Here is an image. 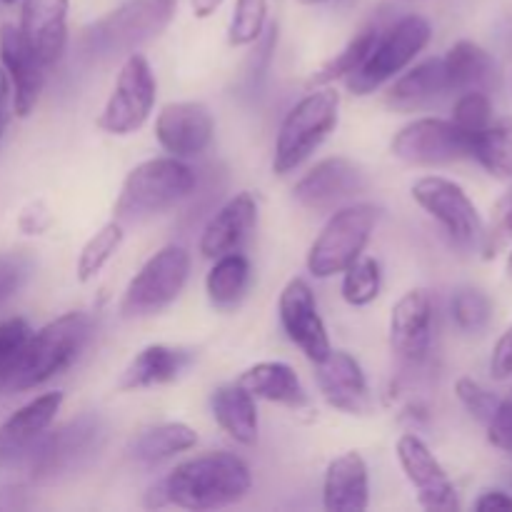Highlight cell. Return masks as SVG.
<instances>
[{
    "instance_id": "7a4b0ae2",
    "label": "cell",
    "mask_w": 512,
    "mask_h": 512,
    "mask_svg": "<svg viewBox=\"0 0 512 512\" xmlns=\"http://www.w3.org/2000/svg\"><path fill=\"white\" fill-rule=\"evenodd\" d=\"M195 190V173L180 158H153L135 165L115 200L118 223H140L175 208Z\"/></svg>"
},
{
    "instance_id": "f1b7e54d",
    "label": "cell",
    "mask_w": 512,
    "mask_h": 512,
    "mask_svg": "<svg viewBox=\"0 0 512 512\" xmlns=\"http://www.w3.org/2000/svg\"><path fill=\"white\" fill-rule=\"evenodd\" d=\"M250 285V260L240 250L225 253L213 260L208 278H205V290L208 300L218 310H233L240 300L245 298V290Z\"/></svg>"
},
{
    "instance_id": "816d5d0a",
    "label": "cell",
    "mask_w": 512,
    "mask_h": 512,
    "mask_svg": "<svg viewBox=\"0 0 512 512\" xmlns=\"http://www.w3.org/2000/svg\"><path fill=\"white\" fill-rule=\"evenodd\" d=\"M3 3H8V5H13V3H18V0H3Z\"/></svg>"
},
{
    "instance_id": "74e56055",
    "label": "cell",
    "mask_w": 512,
    "mask_h": 512,
    "mask_svg": "<svg viewBox=\"0 0 512 512\" xmlns=\"http://www.w3.org/2000/svg\"><path fill=\"white\" fill-rule=\"evenodd\" d=\"M35 268V260L28 250H8L0 253V308L8 305L25 283L30 280Z\"/></svg>"
},
{
    "instance_id": "d6986e66",
    "label": "cell",
    "mask_w": 512,
    "mask_h": 512,
    "mask_svg": "<svg viewBox=\"0 0 512 512\" xmlns=\"http://www.w3.org/2000/svg\"><path fill=\"white\" fill-rule=\"evenodd\" d=\"M60 405H63V393L38 395L0 425V468H10L28 458L30 450L55 423Z\"/></svg>"
},
{
    "instance_id": "30bf717a",
    "label": "cell",
    "mask_w": 512,
    "mask_h": 512,
    "mask_svg": "<svg viewBox=\"0 0 512 512\" xmlns=\"http://www.w3.org/2000/svg\"><path fill=\"white\" fill-rule=\"evenodd\" d=\"M158 83L148 58L140 53L125 55L118 80L98 118V128L108 135H130L145 125L155 108Z\"/></svg>"
},
{
    "instance_id": "f35d334b",
    "label": "cell",
    "mask_w": 512,
    "mask_h": 512,
    "mask_svg": "<svg viewBox=\"0 0 512 512\" xmlns=\"http://www.w3.org/2000/svg\"><path fill=\"white\" fill-rule=\"evenodd\" d=\"M450 120L468 135L488 128V125L493 123V103H490V95L480 93V90L460 93L458 103H455L453 108V118Z\"/></svg>"
},
{
    "instance_id": "83f0119b",
    "label": "cell",
    "mask_w": 512,
    "mask_h": 512,
    "mask_svg": "<svg viewBox=\"0 0 512 512\" xmlns=\"http://www.w3.org/2000/svg\"><path fill=\"white\" fill-rule=\"evenodd\" d=\"M210 410H213L215 423L228 433L238 445L258 443V408H255V398L238 383L220 385L210 395Z\"/></svg>"
},
{
    "instance_id": "b9f144b4",
    "label": "cell",
    "mask_w": 512,
    "mask_h": 512,
    "mask_svg": "<svg viewBox=\"0 0 512 512\" xmlns=\"http://www.w3.org/2000/svg\"><path fill=\"white\" fill-rule=\"evenodd\" d=\"M488 438L495 448H500L503 453L512 455V390L505 400H500L498 413L493 415L488 425Z\"/></svg>"
},
{
    "instance_id": "836d02e7",
    "label": "cell",
    "mask_w": 512,
    "mask_h": 512,
    "mask_svg": "<svg viewBox=\"0 0 512 512\" xmlns=\"http://www.w3.org/2000/svg\"><path fill=\"white\" fill-rule=\"evenodd\" d=\"M380 285H383V273L375 258L360 255L353 265L343 270V298L353 308H365L373 303L380 295Z\"/></svg>"
},
{
    "instance_id": "f907efd6",
    "label": "cell",
    "mask_w": 512,
    "mask_h": 512,
    "mask_svg": "<svg viewBox=\"0 0 512 512\" xmlns=\"http://www.w3.org/2000/svg\"><path fill=\"white\" fill-rule=\"evenodd\" d=\"M508 273H510V278H512V253H510V258H508Z\"/></svg>"
},
{
    "instance_id": "8fae6325",
    "label": "cell",
    "mask_w": 512,
    "mask_h": 512,
    "mask_svg": "<svg viewBox=\"0 0 512 512\" xmlns=\"http://www.w3.org/2000/svg\"><path fill=\"white\" fill-rule=\"evenodd\" d=\"M413 200L443 225L448 238L458 248H478L483 243V218L470 200V195L458 183L440 175H425L415 180Z\"/></svg>"
},
{
    "instance_id": "7c38bea8",
    "label": "cell",
    "mask_w": 512,
    "mask_h": 512,
    "mask_svg": "<svg viewBox=\"0 0 512 512\" xmlns=\"http://www.w3.org/2000/svg\"><path fill=\"white\" fill-rule=\"evenodd\" d=\"M390 150L415 168H440L470 158V135L453 120L418 118L395 133Z\"/></svg>"
},
{
    "instance_id": "9a60e30c",
    "label": "cell",
    "mask_w": 512,
    "mask_h": 512,
    "mask_svg": "<svg viewBox=\"0 0 512 512\" xmlns=\"http://www.w3.org/2000/svg\"><path fill=\"white\" fill-rule=\"evenodd\" d=\"M215 135V118L208 105L185 100L168 103L155 120V138L160 148L180 160L198 158L210 148Z\"/></svg>"
},
{
    "instance_id": "2e32d148",
    "label": "cell",
    "mask_w": 512,
    "mask_h": 512,
    "mask_svg": "<svg viewBox=\"0 0 512 512\" xmlns=\"http://www.w3.org/2000/svg\"><path fill=\"white\" fill-rule=\"evenodd\" d=\"M398 460L405 478L410 480V485L418 493V503L425 510L453 512L460 508L458 490H455L453 480L448 478L445 468L435 458L433 450L425 445V440H420L413 433H405L398 440Z\"/></svg>"
},
{
    "instance_id": "1f68e13d",
    "label": "cell",
    "mask_w": 512,
    "mask_h": 512,
    "mask_svg": "<svg viewBox=\"0 0 512 512\" xmlns=\"http://www.w3.org/2000/svg\"><path fill=\"white\" fill-rule=\"evenodd\" d=\"M378 35H380L378 25H368V28L360 30V33L355 35V38L350 40V43L345 45L338 55H333V58H330L328 63H325L323 68H320L318 73L310 78V83L318 88V85H330V83H335V80L353 75L355 70L365 63V58H368L370 50H373Z\"/></svg>"
},
{
    "instance_id": "d4e9b609",
    "label": "cell",
    "mask_w": 512,
    "mask_h": 512,
    "mask_svg": "<svg viewBox=\"0 0 512 512\" xmlns=\"http://www.w3.org/2000/svg\"><path fill=\"white\" fill-rule=\"evenodd\" d=\"M193 363V353L173 345H148L140 350L120 378L118 390H145L178 380Z\"/></svg>"
},
{
    "instance_id": "52a82bcc",
    "label": "cell",
    "mask_w": 512,
    "mask_h": 512,
    "mask_svg": "<svg viewBox=\"0 0 512 512\" xmlns=\"http://www.w3.org/2000/svg\"><path fill=\"white\" fill-rule=\"evenodd\" d=\"M430 38L433 28L423 15H405L378 35L365 63L345 78V85L353 95L375 93L410 68V63L428 48Z\"/></svg>"
},
{
    "instance_id": "484cf974",
    "label": "cell",
    "mask_w": 512,
    "mask_h": 512,
    "mask_svg": "<svg viewBox=\"0 0 512 512\" xmlns=\"http://www.w3.org/2000/svg\"><path fill=\"white\" fill-rule=\"evenodd\" d=\"M445 78H448L450 93H490L493 85L498 83V65L493 55L485 48H480L473 40H458L453 48L445 53Z\"/></svg>"
},
{
    "instance_id": "44dd1931",
    "label": "cell",
    "mask_w": 512,
    "mask_h": 512,
    "mask_svg": "<svg viewBox=\"0 0 512 512\" xmlns=\"http://www.w3.org/2000/svg\"><path fill=\"white\" fill-rule=\"evenodd\" d=\"M70 0H23L20 33L45 68L58 63L68 45Z\"/></svg>"
},
{
    "instance_id": "7bdbcfd3",
    "label": "cell",
    "mask_w": 512,
    "mask_h": 512,
    "mask_svg": "<svg viewBox=\"0 0 512 512\" xmlns=\"http://www.w3.org/2000/svg\"><path fill=\"white\" fill-rule=\"evenodd\" d=\"M490 375L495 380L512 378V325L495 343L493 358H490Z\"/></svg>"
},
{
    "instance_id": "d590c367",
    "label": "cell",
    "mask_w": 512,
    "mask_h": 512,
    "mask_svg": "<svg viewBox=\"0 0 512 512\" xmlns=\"http://www.w3.org/2000/svg\"><path fill=\"white\" fill-rule=\"evenodd\" d=\"M450 315L463 333H480L488 328L493 303L478 288H460L450 300Z\"/></svg>"
},
{
    "instance_id": "603a6c76",
    "label": "cell",
    "mask_w": 512,
    "mask_h": 512,
    "mask_svg": "<svg viewBox=\"0 0 512 512\" xmlns=\"http://www.w3.org/2000/svg\"><path fill=\"white\" fill-rule=\"evenodd\" d=\"M323 505L328 512H363L370 505L368 465L360 453H345L325 470Z\"/></svg>"
},
{
    "instance_id": "e0dca14e",
    "label": "cell",
    "mask_w": 512,
    "mask_h": 512,
    "mask_svg": "<svg viewBox=\"0 0 512 512\" xmlns=\"http://www.w3.org/2000/svg\"><path fill=\"white\" fill-rule=\"evenodd\" d=\"M390 348L410 368L428 360L433 348V300L428 290H408L390 315Z\"/></svg>"
},
{
    "instance_id": "4fadbf2b",
    "label": "cell",
    "mask_w": 512,
    "mask_h": 512,
    "mask_svg": "<svg viewBox=\"0 0 512 512\" xmlns=\"http://www.w3.org/2000/svg\"><path fill=\"white\" fill-rule=\"evenodd\" d=\"M368 190V175L348 158H325L295 183L293 198L313 213H333Z\"/></svg>"
},
{
    "instance_id": "5bb4252c",
    "label": "cell",
    "mask_w": 512,
    "mask_h": 512,
    "mask_svg": "<svg viewBox=\"0 0 512 512\" xmlns=\"http://www.w3.org/2000/svg\"><path fill=\"white\" fill-rule=\"evenodd\" d=\"M278 313L288 340L300 348L310 363H320L333 350L313 290L303 278H293L285 285L278 300Z\"/></svg>"
},
{
    "instance_id": "7402d4cb",
    "label": "cell",
    "mask_w": 512,
    "mask_h": 512,
    "mask_svg": "<svg viewBox=\"0 0 512 512\" xmlns=\"http://www.w3.org/2000/svg\"><path fill=\"white\" fill-rule=\"evenodd\" d=\"M255 225H258V200L253 198V193L243 190L208 220L200 235V253L208 260L235 253L248 243L250 235L255 233Z\"/></svg>"
},
{
    "instance_id": "7dc6e473",
    "label": "cell",
    "mask_w": 512,
    "mask_h": 512,
    "mask_svg": "<svg viewBox=\"0 0 512 512\" xmlns=\"http://www.w3.org/2000/svg\"><path fill=\"white\" fill-rule=\"evenodd\" d=\"M25 500H23V490H15V488H8V490H0V510H20L25 508Z\"/></svg>"
},
{
    "instance_id": "5b68a950",
    "label": "cell",
    "mask_w": 512,
    "mask_h": 512,
    "mask_svg": "<svg viewBox=\"0 0 512 512\" xmlns=\"http://www.w3.org/2000/svg\"><path fill=\"white\" fill-rule=\"evenodd\" d=\"M340 95L335 88H320L290 108L275 138L273 173L288 175L305 163L328 135L338 128Z\"/></svg>"
},
{
    "instance_id": "6da1fadb",
    "label": "cell",
    "mask_w": 512,
    "mask_h": 512,
    "mask_svg": "<svg viewBox=\"0 0 512 512\" xmlns=\"http://www.w3.org/2000/svg\"><path fill=\"white\" fill-rule=\"evenodd\" d=\"M165 503L183 510H220L240 503L253 488L248 463L233 453H205L175 465L163 480Z\"/></svg>"
},
{
    "instance_id": "ba28073f",
    "label": "cell",
    "mask_w": 512,
    "mask_h": 512,
    "mask_svg": "<svg viewBox=\"0 0 512 512\" xmlns=\"http://www.w3.org/2000/svg\"><path fill=\"white\" fill-rule=\"evenodd\" d=\"M378 218L373 203H348L335 210L308 250L310 275L325 280L353 265L368 248Z\"/></svg>"
},
{
    "instance_id": "ab89813d",
    "label": "cell",
    "mask_w": 512,
    "mask_h": 512,
    "mask_svg": "<svg viewBox=\"0 0 512 512\" xmlns=\"http://www.w3.org/2000/svg\"><path fill=\"white\" fill-rule=\"evenodd\" d=\"M512 243V185L508 193L495 203L493 218H490L488 228L483 230V248L485 258H495L503 248Z\"/></svg>"
},
{
    "instance_id": "bcb514c9",
    "label": "cell",
    "mask_w": 512,
    "mask_h": 512,
    "mask_svg": "<svg viewBox=\"0 0 512 512\" xmlns=\"http://www.w3.org/2000/svg\"><path fill=\"white\" fill-rule=\"evenodd\" d=\"M473 510L490 512V510H512V495L503 490H485L473 503Z\"/></svg>"
},
{
    "instance_id": "ac0fdd59",
    "label": "cell",
    "mask_w": 512,
    "mask_h": 512,
    "mask_svg": "<svg viewBox=\"0 0 512 512\" xmlns=\"http://www.w3.org/2000/svg\"><path fill=\"white\" fill-rule=\"evenodd\" d=\"M315 380L330 408L345 415H370L375 408L368 378L358 360L345 350H330L315 363Z\"/></svg>"
},
{
    "instance_id": "f6af8a7d",
    "label": "cell",
    "mask_w": 512,
    "mask_h": 512,
    "mask_svg": "<svg viewBox=\"0 0 512 512\" xmlns=\"http://www.w3.org/2000/svg\"><path fill=\"white\" fill-rule=\"evenodd\" d=\"M10 115H13V88H10L8 73L0 65V140L10 125Z\"/></svg>"
},
{
    "instance_id": "277c9868",
    "label": "cell",
    "mask_w": 512,
    "mask_h": 512,
    "mask_svg": "<svg viewBox=\"0 0 512 512\" xmlns=\"http://www.w3.org/2000/svg\"><path fill=\"white\" fill-rule=\"evenodd\" d=\"M108 438V425L98 413H83L45 433L28 455L30 480L38 485L58 483L83 470Z\"/></svg>"
},
{
    "instance_id": "ffe728a7",
    "label": "cell",
    "mask_w": 512,
    "mask_h": 512,
    "mask_svg": "<svg viewBox=\"0 0 512 512\" xmlns=\"http://www.w3.org/2000/svg\"><path fill=\"white\" fill-rule=\"evenodd\" d=\"M0 65L8 73L13 88V113L18 118H28L43 93L45 65L25 43L18 25L0 28Z\"/></svg>"
},
{
    "instance_id": "8d00e7d4",
    "label": "cell",
    "mask_w": 512,
    "mask_h": 512,
    "mask_svg": "<svg viewBox=\"0 0 512 512\" xmlns=\"http://www.w3.org/2000/svg\"><path fill=\"white\" fill-rule=\"evenodd\" d=\"M268 23V0H235L228 25V43L235 48L255 43Z\"/></svg>"
},
{
    "instance_id": "9c48e42d",
    "label": "cell",
    "mask_w": 512,
    "mask_h": 512,
    "mask_svg": "<svg viewBox=\"0 0 512 512\" xmlns=\"http://www.w3.org/2000/svg\"><path fill=\"white\" fill-rule=\"evenodd\" d=\"M190 278V253L183 245H165L135 273L120 300L123 318L158 315L183 293Z\"/></svg>"
},
{
    "instance_id": "c3c4849f",
    "label": "cell",
    "mask_w": 512,
    "mask_h": 512,
    "mask_svg": "<svg viewBox=\"0 0 512 512\" xmlns=\"http://www.w3.org/2000/svg\"><path fill=\"white\" fill-rule=\"evenodd\" d=\"M223 5V0H193V13L198 15V18H208V15H213L215 10Z\"/></svg>"
},
{
    "instance_id": "ee69618b",
    "label": "cell",
    "mask_w": 512,
    "mask_h": 512,
    "mask_svg": "<svg viewBox=\"0 0 512 512\" xmlns=\"http://www.w3.org/2000/svg\"><path fill=\"white\" fill-rule=\"evenodd\" d=\"M18 225H20V230L28 235L45 233V230L50 228V215H48V210H45V205L35 203V205H30L28 210H23Z\"/></svg>"
},
{
    "instance_id": "8992f818",
    "label": "cell",
    "mask_w": 512,
    "mask_h": 512,
    "mask_svg": "<svg viewBox=\"0 0 512 512\" xmlns=\"http://www.w3.org/2000/svg\"><path fill=\"white\" fill-rule=\"evenodd\" d=\"M175 10V0H128L95 20L85 30V43L95 55H130L163 33Z\"/></svg>"
},
{
    "instance_id": "d6a6232c",
    "label": "cell",
    "mask_w": 512,
    "mask_h": 512,
    "mask_svg": "<svg viewBox=\"0 0 512 512\" xmlns=\"http://www.w3.org/2000/svg\"><path fill=\"white\" fill-rule=\"evenodd\" d=\"M123 235V223L113 218L83 245L78 255V268H75L80 283H90L110 263V258L118 253L120 243H123Z\"/></svg>"
},
{
    "instance_id": "3957f363",
    "label": "cell",
    "mask_w": 512,
    "mask_h": 512,
    "mask_svg": "<svg viewBox=\"0 0 512 512\" xmlns=\"http://www.w3.org/2000/svg\"><path fill=\"white\" fill-rule=\"evenodd\" d=\"M90 328H93L90 315L83 310H73L30 333L10 390H18V393L33 390L53 380L55 375L65 373L88 345Z\"/></svg>"
},
{
    "instance_id": "f546056e",
    "label": "cell",
    "mask_w": 512,
    "mask_h": 512,
    "mask_svg": "<svg viewBox=\"0 0 512 512\" xmlns=\"http://www.w3.org/2000/svg\"><path fill=\"white\" fill-rule=\"evenodd\" d=\"M198 433L185 423H163L148 428L133 443V458L140 465H160L185 450L195 448Z\"/></svg>"
},
{
    "instance_id": "e575fe53",
    "label": "cell",
    "mask_w": 512,
    "mask_h": 512,
    "mask_svg": "<svg viewBox=\"0 0 512 512\" xmlns=\"http://www.w3.org/2000/svg\"><path fill=\"white\" fill-rule=\"evenodd\" d=\"M30 333L33 330H30L28 320L23 318H8L0 323V393L13 383V375L18 370L20 358H23Z\"/></svg>"
},
{
    "instance_id": "cb8c5ba5",
    "label": "cell",
    "mask_w": 512,
    "mask_h": 512,
    "mask_svg": "<svg viewBox=\"0 0 512 512\" xmlns=\"http://www.w3.org/2000/svg\"><path fill=\"white\" fill-rule=\"evenodd\" d=\"M393 80L395 83L390 85L385 103L390 108L400 110V113H413V110L428 108L435 100L450 93L443 58L423 60V63L413 65L410 70L405 68V73H400Z\"/></svg>"
},
{
    "instance_id": "60d3db41",
    "label": "cell",
    "mask_w": 512,
    "mask_h": 512,
    "mask_svg": "<svg viewBox=\"0 0 512 512\" xmlns=\"http://www.w3.org/2000/svg\"><path fill=\"white\" fill-rule=\"evenodd\" d=\"M455 395H458V400L463 403V408L483 425H488L500 408L498 395L490 393L488 388H483V385L473 378H460L458 383H455Z\"/></svg>"
},
{
    "instance_id": "4316f807",
    "label": "cell",
    "mask_w": 512,
    "mask_h": 512,
    "mask_svg": "<svg viewBox=\"0 0 512 512\" xmlns=\"http://www.w3.org/2000/svg\"><path fill=\"white\" fill-rule=\"evenodd\" d=\"M238 385H243L253 398L288 405L293 410L305 408L310 403L298 373L288 363H278V360H268V363L248 368L238 378Z\"/></svg>"
},
{
    "instance_id": "4dcf8cb0",
    "label": "cell",
    "mask_w": 512,
    "mask_h": 512,
    "mask_svg": "<svg viewBox=\"0 0 512 512\" xmlns=\"http://www.w3.org/2000/svg\"><path fill=\"white\" fill-rule=\"evenodd\" d=\"M470 158L478 160L493 178L512 183V120L490 123L470 135Z\"/></svg>"
},
{
    "instance_id": "681fc988",
    "label": "cell",
    "mask_w": 512,
    "mask_h": 512,
    "mask_svg": "<svg viewBox=\"0 0 512 512\" xmlns=\"http://www.w3.org/2000/svg\"><path fill=\"white\" fill-rule=\"evenodd\" d=\"M300 5H320V3H325V0H298Z\"/></svg>"
}]
</instances>
